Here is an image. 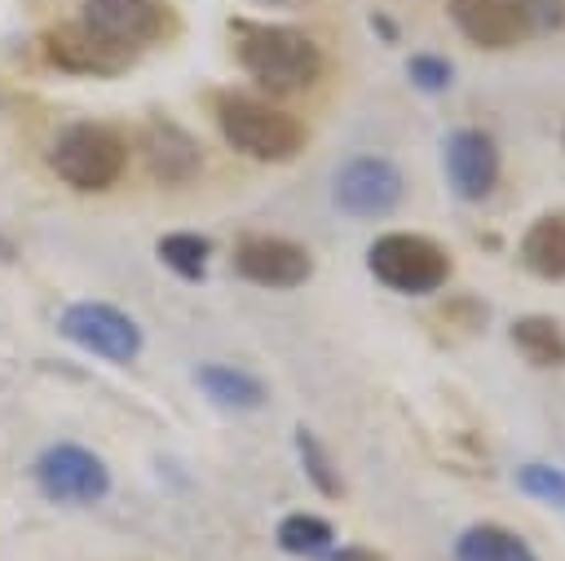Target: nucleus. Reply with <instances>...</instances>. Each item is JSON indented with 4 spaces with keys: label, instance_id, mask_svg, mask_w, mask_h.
<instances>
[{
    "label": "nucleus",
    "instance_id": "1",
    "mask_svg": "<svg viewBox=\"0 0 565 561\" xmlns=\"http://www.w3.org/2000/svg\"><path fill=\"white\" fill-rule=\"evenodd\" d=\"M234 53H238V66L269 97L305 93L322 75V49L300 27H282V22H234Z\"/></svg>",
    "mask_w": 565,
    "mask_h": 561
},
{
    "label": "nucleus",
    "instance_id": "2",
    "mask_svg": "<svg viewBox=\"0 0 565 561\" xmlns=\"http://www.w3.org/2000/svg\"><path fill=\"white\" fill-rule=\"evenodd\" d=\"M216 124H221V137L230 141V150H238V155H247L256 163H287L309 141L305 124L291 110H282L274 102L243 97V93H225L221 97Z\"/></svg>",
    "mask_w": 565,
    "mask_h": 561
},
{
    "label": "nucleus",
    "instance_id": "3",
    "mask_svg": "<svg viewBox=\"0 0 565 561\" xmlns=\"http://www.w3.org/2000/svg\"><path fill=\"white\" fill-rule=\"evenodd\" d=\"M366 269L375 283L402 292V296H428L450 278V256L437 239L415 234V230H393L380 234L366 252Z\"/></svg>",
    "mask_w": 565,
    "mask_h": 561
},
{
    "label": "nucleus",
    "instance_id": "4",
    "mask_svg": "<svg viewBox=\"0 0 565 561\" xmlns=\"http://www.w3.org/2000/svg\"><path fill=\"white\" fill-rule=\"evenodd\" d=\"M49 163L75 190H110L124 177L128 146L110 124H71L53 141Z\"/></svg>",
    "mask_w": 565,
    "mask_h": 561
},
{
    "label": "nucleus",
    "instance_id": "5",
    "mask_svg": "<svg viewBox=\"0 0 565 561\" xmlns=\"http://www.w3.org/2000/svg\"><path fill=\"white\" fill-rule=\"evenodd\" d=\"M57 331L66 340H75L79 349L106 358V362H132L141 353V327L124 309H115L106 300H75V305H66L62 318H57Z\"/></svg>",
    "mask_w": 565,
    "mask_h": 561
},
{
    "label": "nucleus",
    "instance_id": "6",
    "mask_svg": "<svg viewBox=\"0 0 565 561\" xmlns=\"http://www.w3.org/2000/svg\"><path fill=\"white\" fill-rule=\"evenodd\" d=\"M35 481L53 504H97L110 490V468L75 442H57L35 459Z\"/></svg>",
    "mask_w": 565,
    "mask_h": 561
},
{
    "label": "nucleus",
    "instance_id": "7",
    "mask_svg": "<svg viewBox=\"0 0 565 561\" xmlns=\"http://www.w3.org/2000/svg\"><path fill=\"white\" fill-rule=\"evenodd\" d=\"M402 172L393 159L384 155H358L349 163H340L331 199L340 212L349 216H388L402 203Z\"/></svg>",
    "mask_w": 565,
    "mask_h": 561
},
{
    "label": "nucleus",
    "instance_id": "8",
    "mask_svg": "<svg viewBox=\"0 0 565 561\" xmlns=\"http://www.w3.org/2000/svg\"><path fill=\"white\" fill-rule=\"evenodd\" d=\"M84 27H93L97 35H106L110 44L141 53L146 44L163 40L172 18L159 0H84Z\"/></svg>",
    "mask_w": 565,
    "mask_h": 561
},
{
    "label": "nucleus",
    "instance_id": "9",
    "mask_svg": "<svg viewBox=\"0 0 565 561\" xmlns=\"http://www.w3.org/2000/svg\"><path fill=\"white\" fill-rule=\"evenodd\" d=\"M44 53H49L53 66H62L71 75H102V80L106 75H124L132 66V57H137V53L110 44L106 35H97L84 22H57V27H49L44 31Z\"/></svg>",
    "mask_w": 565,
    "mask_h": 561
},
{
    "label": "nucleus",
    "instance_id": "10",
    "mask_svg": "<svg viewBox=\"0 0 565 561\" xmlns=\"http://www.w3.org/2000/svg\"><path fill=\"white\" fill-rule=\"evenodd\" d=\"M234 269L238 278L256 287H300L313 274V256L282 234H247L234 247Z\"/></svg>",
    "mask_w": 565,
    "mask_h": 561
},
{
    "label": "nucleus",
    "instance_id": "11",
    "mask_svg": "<svg viewBox=\"0 0 565 561\" xmlns=\"http://www.w3.org/2000/svg\"><path fill=\"white\" fill-rule=\"evenodd\" d=\"M446 181L459 199L481 203L499 186V146L486 128H459L446 141Z\"/></svg>",
    "mask_w": 565,
    "mask_h": 561
},
{
    "label": "nucleus",
    "instance_id": "12",
    "mask_svg": "<svg viewBox=\"0 0 565 561\" xmlns=\"http://www.w3.org/2000/svg\"><path fill=\"white\" fill-rule=\"evenodd\" d=\"M141 159H146V172L154 181H163V186H185L203 168L199 141L185 128L168 124V119H150L146 124V133H141Z\"/></svg>",
    "mask_w": 565,
    "mask_h": 561
},
{
    "label": "nucleus",
    "instance_id": "13",
    "mask_svg": "<svg viewBox=\"0 0 565 561\" xmlns=\"http://www.w3.org/2000/svg\"><path fill=\"white\" fill-rule=\"evenodd\" d=\"M446 13L463 31V40H472L477 49H512L516 40H525L508 0H450Z\"/></svg>",
    "mask_w": 565,
    "mask_h": 561
},
{
    "label": "nucleus",
    "instance_id": "14",
    "mask_svg": "<svg viewBox=\"0 0 565 561\" xmlns=\"http://www.w3.org/2000/svg\"><path fill=\"white\" fill-rule=\"evenodd\" d=\"M521 265L547 283H565V208L530 221L521 234Z\"/></svg>",
    "mask_w": 565,
    "mask_h": 561
},
{
    "label": "nucleus",
    "instance_id": "15",
    "mask_svg": "<svg viewBox=\"0 0 565 561\" xmlns=\"http://www.w3.org/2000/svg\"><path fill=\"white\" fill-rule=\"evenodd\" d=\"M194 384H199V393L207 402H216L225 411H252V406L265 402V384L252 371L230 367V362H203L194 371Z\"/></svg>",
    "mask_w": 565,
    "mask_h": 561
},
{
    "label": "nucleus",
    "instance_id": "16",
    "mask_svg": "<svg viewBox=\"0 0 565 561\" xmlns=\"http://www.w3.org/2000/svg\"><path fill=\"white\" fill-rule=\"evenodd\" d=\"M512 336V349L530 362V367H543V371H556L565 367V327L547 314H525L508 327Z\"/></svg>",
    "mask_w": 565,
    "mask_h": 561
},
{
    "label": "nucleus",
    "instance_id": "17",
    "mask_svg": "<svg viewBox=\"0 0 565 561\" xmlns=\"http://www.w3.org/2000/svg\"><path fill=\"white\" fill-rule=\"evenodd\" d=\"M455 561H539L534 548L508 526L477 521L455 539Z\"/></svg>",
    "mask_w": 565,
    "mask_h": 561
},
{
    "label": "nucleus",
    "instance_id": "18",
    "mask_svg": "<svg viewBox=\"0 0 565 561\" xmlns=\"http://www.w3.org/2000/svg\"><path fill=\"white\" fill-rule=\"evenodd\" d=\"M274 539H278L282 552H291V557H313V561H318V557L335 543V530H331L327 517H313V512H287V517L278 521Z\"/></svg>",
    "mask_w": 565,
    "mask_h": 561
},
{
    "label": "nucleus",
    "instance_id": "19",
    "mask_svg": "<svg viewBox=\"0 0 565 561\" xmlns=\"http://www.w3.org/2000/svg\"><path fill=\"white\" fill-rule=\"evenodd\" d=\"M159 261H163L172 274L199 283V278L207 274V261H212V239H203V234H194V230H172V234L159 239Z\"/></svg>",
    "mask_w": 565,
    "mask_h": 561
},
{
    "label": "nucleus",
    "instance_id": "20",
    "mask_svg": "<svg viewBox=\"0 0 565 561\" xmlns=\"http://www.w3.org/2000/svg\"><path fill=\"white\" fill-rule=\"evenodd\" d=\"M296 451H300V468H305L309 486H313L318 495H327V499H340V495H344V477L335 473L327 446H322L309 428H296Z\"/></svg>",
    "mask_w": 565,
    "mask_h": 561
},
{
    "label": "nucleus",
    "instance_id": "21",
    "mask_svg": "<svg viewBox=\"0 0 565 561\" xmlns=\"http://www.w3.org/2000/svg\"><path fill=\"white\" fill-rule=\"evenodd\" d=\"M516 486H521V495H530V499H539V504L565 512V468L543 464V459L521 464V468H516Z\"/></svg>",
    "mask_w": 565,
    "mask_h": 561
},
{
    "label": "nucleus",
    "instance_id": "22",
    "mask_svg": "<svg viewBox=\"0 0 565 561\" xmlns=\"http://www.w3.org/2000/svg\"><path fill=\"white\" fill-rule=\"evenodd\" d=\"M525 35H552L565 27V0H508Z\"/></svg>",
    "mask_w": 565,
    "mask_h": 561
},
{
    "label": "nucleus",
    "instance_id": "23",
    "mask_svg": "<svg viewBox=\"0 0 565 561\" xmlns=\"http://www.w3.org/2000/svg\"><path fill=\"white\" fill-rule=\"evenodd\" d=\"M406 80L419 93H446L455 84V66L441 53H415V57H406Z\"/></svg>",
    "mask_w": 565,
    "mask_h": 561
},
{
    "label": "nucleus",
    "instance_id": "24",
    "mask_svg": "<svg viewBox=\"0 0 565 561\" xmlns=\"http://www.w3.org/2000/svg\"><path fill=\"white\" fill-rule=\"evenodd\" d=\"M318 561H384V552H375V548H353V543H349V548L331 543V548H327Z\"/></svg>",
    "mask_w": 565,
    "mask_h": 561
},
{
    "label": "nucleus",
    "instance_id": "25",
    "mask_svg": "<svg viewBox=\"0 0 565 561\" xmlns=\"http://www.w3.org/2000/svg\"><path fill=\"white\" fill-rule=\"evenodd\" d=\"M371 22H375V31H380V40H388V44H393V40H397V22H388V18H384V13H375V18H371Z\"/></svg>",
    "mask_w": 565,
    "mask_h": 561
}]
</instances>
